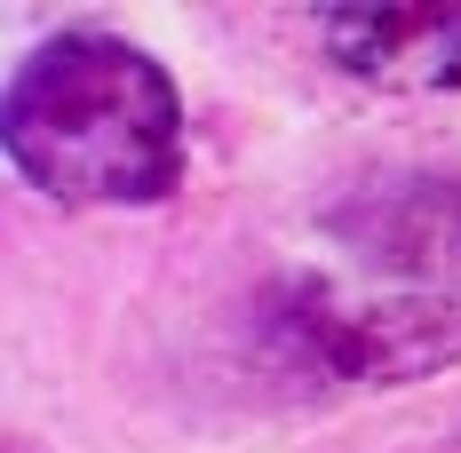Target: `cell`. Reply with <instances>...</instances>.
<instances>
[{"label": "cell", "mask_w": 461, "mask_h": 453, "mask_svg": "<svg viewBox=\"0 0 461 453\" xmlns=\"http://www.w3.org/2000/svg\"><path fill=\"white\" fill-rule=\"evenodd\" d=\"M16 176L64 207H151L184 176V95L112 32L41 41L0 104Z\"/></svg>", "instance_id": "obj_1"}, {"label": "cell", "mask_w": 461, "mask_h": 453, "mask_svg": "<svg viewBox=\"0 0 461 453\" xmlns=\"http://www.w3.org/2000/svg\"><path fill=\"white\" fill-rule=\"evenodd\" d=\"M319 41L374 88H461V0L414 8H326Z\"/></svg>", "instance_id": "obj_3"}, {"label": "cell", "mask_w": 461, "mask_h": 453, "mask_svg": "<svg viewBox=\"0 0 461 453\" xmlns=\"http://www.w3.org/2000/svg\"><path fill=\"white\" fill-rule=\"evenodd\" d=\"M334 223L358 231L398 271H461V183L406 176L390 191H374V199H358V207H342Z\"/></svg>", "instance_id": "obj_4"}, {"label": "cell", "mask_w": 461, "mask_h": 453, "mask_svg": "<svg viewBox=\"0 0 461 453\" xmlns=\"http://www.w3.org/2000/svg\"><path fill=\"white\" fill-rule=\"evenodd\" d=\"M255 334L294 382H421L461 358V303L446 294H342L334 278H278Z\"/></svg>", "instance_id": "obj_2"}]
</instances>
